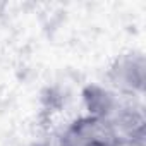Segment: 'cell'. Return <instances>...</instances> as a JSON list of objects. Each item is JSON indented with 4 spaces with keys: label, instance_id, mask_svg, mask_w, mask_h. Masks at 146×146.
<instances>
[{
    "label": "cell",
    "instance_id": "1",
    "mask_svg": "<svg viewBox=\"0 0 146 146\" xmlns=\"http://www.w3.org/2000/svg\"><path fill=\"white\" fill-rule=\"evenodd\" d=\"M84 98L91 115L103 119L115 132L120 146H143L144 112L132 96H119L98 86H90Z\"/></svg>",
    "mask_w": 146,
    "mask_h": 146
},
{
    "label": "cell",
    "instance_id": "2",
    "mask_svg": "<svg viewBox=\"0 0 146 146\" xmlns=\"http://www.w3.org/2000/svg\"><path fill=\"white\" fill-rule=\"evenodd\" d=\"M60 146H120L113 129L100 117L88 115L72 122Z\"/></svg>",
    "mask_w": 146,
    "mask_h": 146
},
{
    "label": "cell",
    "instance_id": "3",
    "mask_svg": "<svg viewBox=\"0 0 146 146\" xmlns=\"http://www.w3.org/2000/svg\"><path fill=\"white\" fill-rule=\"evenodd\" d=\"M143 57H125L117 62V65L112 69V79L117 88L122 91L132 93L134 88H143Z\"/></svg>",
    "mask_w": 146,
    "mask_h": 146
}]
</instances>
